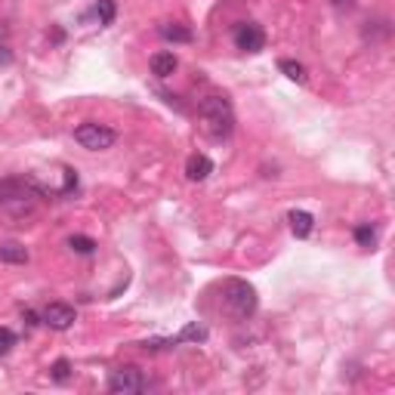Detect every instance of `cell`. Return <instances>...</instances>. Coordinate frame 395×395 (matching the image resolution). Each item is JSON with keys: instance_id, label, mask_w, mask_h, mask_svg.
<instances>
[{"instance_id": "cell-19", "label": "cell", "mask_w": 395, "mask_h": 395, "mask_svg": "<svg viewBox=\"0 0 395 395\" xmlns=\"http://www.w3.org/2000/svg\"><path fill=\"white\" fill-rule=\"evenodd\" d=\"M12 346H16V333L10 327H0V355H6Z\"/></svg>"}, {"instance_id": "cell-21", "label": "cell", "mask_w": 395, "mask_h": 395, "mask_svg": "<svg viewBox=\"0 0 395 395\" xmlns=\"http://www.w3.org/2000/svg\"><path fill=\"white\" fill-rule=\"evenodd\" d=\"M12 59V56H10V49H6V47H0V62H3V65H6V62H10Z\"/></svg>"}, {"instance_id": "cell-7", "label": "cell", "mask_w": 395, "mask_h": 395, "mask_svg": "<svg viewBox=\"0 0 395 395\" xmlns=\"http://www.w3.org/2000/svg\"><path fill=\"white\" fill-rule=\"evenodd\" d=\"M40 318H43V324L53 327V331H68V327L74 324V309L68 306V302H49Z\"/></svg>"}, {"instance_id": "cell-16", "label": "cell", "mask_w": 395, "mask_h": 395, "mask_svg": "<svg viewBox=\"0 0 395 395\" xmlns=\"http://www.w3.org/2000/svg\"><path fill=\"white\" fill-rule=\"evenodd\" d=\"M355 241L361 247H374L376 244V232H374V226L370 222H361V226L355 228Z\"/></svg>"}, {"instance_id": "cell-13", "label": "cell", "mask_w": 395, "mask_h": 395, "mask_svg": "<svg viewBox=\"0 0 395 395\" xmlns=\"http://www.w3.org/2000/svg\"><path fill=\"white\" fill-rule=\"evenodd\" d=\"M158 34L164 37V40H176V43H189L191 40V31L189 28H182V25H160L158 28Z\"/></svg>"}, {"instance_id": "cell-9", "label": "cell", "mask_w": 395, "mask_h": 395, "mask_svg": "<svg viewBox=\"0 0 395 395\" xmlns=\"http://www.w3.org/2000/svg\"><path fill=\"white\" fill-rule=\"evenodd\" d=\"M287 222H290V232H294L296 238H309L315 228V216L309 213V210H290Z\"/></svg>"}, {"instance_id": "cell-20", "label": "cell", "mask_w": 395, "mask_h": 395, "mask_svg": "<svg viewBox=\"0 0 395 395\" xmlns=\"http://www.w3.org/2000/svg\"><path fill=\"white\" fill-rule=\"evenodd\" d=\"M331 6H333V10H352L355 0H331Z\"/></svg>"}, {"instance_id": "cell-14", "label": "cell", "mask_w": 395, "mask_h": 395, "mask_svg": "<svg viewBox=\"0 0 395 395\" xmlns=\"http://www.w3.org/2000/svg\"><path fill=\"white\" fill-rule=\"evenodd\" d=\"M278 68H281L290 80H296V84H302V80H306V68H302L300 62H294V59H281V62H278Z\"/></svg>"}, {"instance_id": "cell-1", "label": "cell", "mask_w": 395, "mask_h": 395, "mask_svg": "<svg viewBox=\"0 0 395 395\" xmlns=\"http://www.w3.org/2000/svg\"><path fill=\"white\" fill-rule=\"evenodd\" d=\"M40 198V189H37L31 179H22V176H12V179H3L0 182V204L12 213H31Z\"/></svg>"}, {"instance_id": "cell-8", "label": "cell", "mask_w": 395, "mask_h": 395, "mask_svg": "<svg viewBox=\"0 0 395 395\" xmlns=\"http://www.w3.org/2000/svg\"><path fill=\"white\" fill-rule=\"evenodd\" d=\"M210 173H213V160H210L207 154H191L189 164H185V176H189L191 182H204Z\"/></svg>"}, {"instance_id": "cell-10", "label": "cell", "mask_w": 395, "mask_h": 395, "mask_svg": "<svg viewBox=\"0 0 395 395\" xmlns=\"http://www.w3.org/2000/svg\"><path fill=\"white\" fill-rule=\"evenodd\" d=\"M176 65H179V59L173 53H154L152 56V74L154 77H170L173 71H176Z\"/></svg>"}, {"instance_id": "cell-2", "label": "cell", "mask_w": 395, "mask_h": 395, "mask_svg": "<svg viewBox=\"0 0 395 395\" xmlns=\"http://www.w3.org/2000/svg\"><path fill=\"white\" fill-rule=\"evenodd\" d=\"M204 117V127L213 139H226L228 133L235 130V115H232V105H228L226 96H207L201 105H198Z\"/></svg>"}, {"instance_id": "cell-12", "label": "cell", "mask_w": 395, "mask_h": 395, "mask_svg": "<svg viewBox=\"0 0 395 395\" xmlns=\"http://www.w3.org/2000/svg\"><path fill=\"white\" fill-rule=\"evenodd\" d=\"M170 339H173V346H179V343H204V339H207V331L195 321V324L182 327V331H179L176 337H170Z\"/></svg>"}, {"instance_id": "cell-5", "label": "cell", "mask_w": 395, "mask_h": 395, "mask_svg": "<svg viewBox=\"0 0 395 395\" xmlns=\"http://www.w3.org/2000/svg\"><path fill=\"white\" fill-rule=\"evenodd\" d=\"M145 389V376L136 364H123V368L111 370L108 374V392L115 395H136Z\"/></svg>"}, {"instance_id": "cell-6", "label": "cell", "mask_w": 395, "mask_h": 395, "mask_svg": "<svg viewBox=\"0 0 395 395\" xmlns=\"http://www.w3.org/2000/svg\"><path fill=\"white\" fill-rule=\"evenodd\" d=\"M235 47L244 53H259L265 47V31L256 22H238L235 25Z\"/></svg>"}, {"instance_id": "cell-17", "label": "cell", "mask_w": 395, "mask_h": 395, "mask_svg": "<svg viewBox=\"0 0 395 395\" xmlns=\"http://www.w3.org/2000/svg\"><path fill=\"white\" fill-rule=\"evenodd\" d=\"M96 16H99V25L115 22V0H96Z\"/></svg>"}, {"instance_id": "cell-18", "label": "cell", "mask_w": 395, "mask_h": 395, "mask_svg": "<svg viewBox=\"0 0 395 395\" xmlns=\"http://www.w3.org/2000/svg\"><path fill=\"white\" fill-rule=\"evenodd\" d=\"M49 374H53L56 383H68V376H71V361H68V358H59V361L49 368Z\"/></svg>"}, {"instance_id": "cell-4", "label": "cell", "mask_w": 395, "mask_h": 395, "mask_svg": "<svg viewBox=\"0 0 395 395\" xmlns=\"http://www.w3.org/2000/svg\"><path fill=\"white\" fill-rule=\"evenodd\" d=\"M74 139H77L86 152H105V148L115 145L117 133L111 127H105V123H80V127L74 130Z\"/></svg>"}, {"instance_id": "cell-11", "label": "cell", "mask_w": 395, "mask_h": 395, "mask_svg": "<svg viewBox=\"0 0 395 395\" xmlns=\"http://www.w3.org/2000/svg\"><path fill=\"white\" fill-rule=\"evenodd\" d=\"M0 263L22 265V263H28V250H25L22 244H16V241H3V244H0Z\"/></svg>"}, {"instance_id": "cell-3", "label": "cell", "mask_w": 395, "mask_h": 395, "mask_svg": "<svg viewBox=\"0 0 395 395\" xmlns=\"http://www.w3.org/2000/svg\"><path fill=\"white\" fill-rule=\"evenodd\" d=\"M222 306H226V312L235 315L238 321L250 318V315L256 312V306H259L253 284L241 281V278H232V281H226V287H222Z\"/></svg>"}, {"instance_id": "cell-15", "label": "cell", "mask_w": 395, "mask_h": 395, "mask_svg": "<svg viewBox=\"0 0 395 395\" xmlns=\"http://www.w3.org/2000/svg\"><path fill=\"white\" fill-rule=\"evenodd\" d=\"M68 247H71L74 253H84L86 256V253L96 250V241H93L90 235H71V238H68Z\"/></svg>"}]
</instances>
